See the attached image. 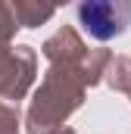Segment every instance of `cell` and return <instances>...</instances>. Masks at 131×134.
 <instances>
[{
	"instance_id": "1",
	"label": "cell",
	"mask_w": 131,
	"mask_h": 134,
	"mask_svg": "<svg viewBox=\"0 0 131 134\" xmlns=\"http://www.w3.org/2000/svg\"><path fill=\"white\" fill-rule=\"evenodd\" d=\"M75 19L94 41H116L131 25V0H75Z\"/></svg>"
}]
</instances>
